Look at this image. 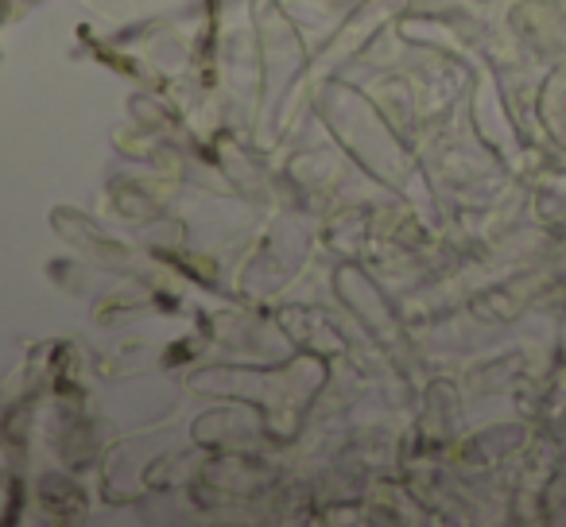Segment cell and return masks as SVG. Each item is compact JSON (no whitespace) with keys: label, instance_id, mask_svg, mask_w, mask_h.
Instances as JSON below:
<instances>
[{"label":"cell","instance_id":"obj_1","mask_svg":"<svg viewBox=\"0 0 566 527\" xmlns=\"http://www.w3.org/2000/svg\"><path fill=\"white\" fill-rule=\"evenodd\" d=\"M0 17H4V0H0Z\"/></svg>","mask_w":566,"mask_h":527}]
</instances>
